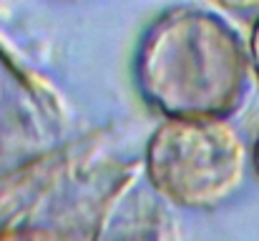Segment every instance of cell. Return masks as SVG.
I'll list each match as a JSON object with an SVG mask.
<instances>
[{"instance_id":"1","label":"cell","mask_w":259,"mask_h":241,"mask_svg":"<svg viewBox=\"0 0 259 241\" xmlns=\"http://www.w3.org/2000/svg\"><path fill=\"white\" fill-rule=\"evenodd\" d=\"M252 63L242 35L217 13L179 5L141 33L134 83L164 118L229 121L249 93Z\"/></svg>"},{"instance_id":"2","label":"cell","mask_w":259,"mask_h":241,"mask_svg":"<svg viewBox=\"0 0 259 241\" xmlns=\"http://www.w3.org/2000/svg\"><path fill=\"white\" fill-rule=\"evenodd\" d=\"M139 168L58 151L0 178V241H106Z\"/></svg>"},{"instance_id":"3","label":"cell","mask_w":259,"mask_h":241,"mask_svg":"<svg viewBox=\"0 0 259 241\" xmlns=\"http://www.w3.org/2000/svg\"><path fill=\"white\" fill-rule=\"evenodd\" d=\"M141 168L159 199L181 209H214L242 186L247 149L229 121L164 118L146 141Z\"/></svg>"},{"instance_id":"4","label":"cell","mask_w":259,"mask_h":241,"mask_svg":"<svg viewBox=\"0 0 259 241\" xmlns=\"http://www.w3.org/2000/svg\"><path fill=\"white\" fill-rule=\"evenodd\" d=\"M106 241H179V236L174 219L164 209L149 204V199H136L118 219L113 216Z\"/></svg>"},{"instance_id":"5","label":"cell","mask_w":259,"mask_h":241,"mask_svg":"<svg viewBox=\"0 0 259 241\" xmlns=\"http://www.w3.org/2000/svg\"><path fill=\"white\" fill-rule=\"evenodd\" d=\"M247 51H249V63H252V76L259 83V13L252 23V30H249V40H247Z\"/></svg>"},{"instance_id":"6","label":"cell","mask_w":259,"mask_h":241,"mask_svg":"<svg viewBox=\"0 0 259 241\" xmlns=\"http://www.w3.org/2000/svg\"><path fill=\"white\" fill-rule=\"evenodd\" d=\"M224 10H254L259 8V0H209Z\"/></svg>"},{"instance_id":"7","label":"cell","mask_w":259,"mask_h":241,"mask_svg":"<svg viewBox=\"0 0 259 241\" xmlns=\"http://www.w3.org/2000/svg\"><path fill=\"white\" fill-rule=\"evenodd\" d=\"M252 168H254V176L259 181V128H257V136H254V143H252Z\"/></svg>"}]
</instances>
